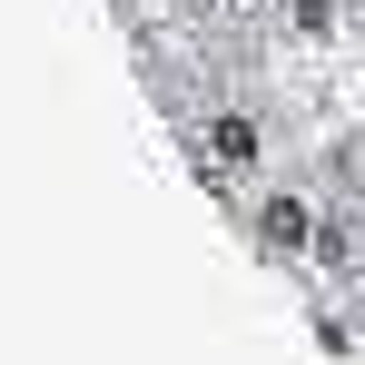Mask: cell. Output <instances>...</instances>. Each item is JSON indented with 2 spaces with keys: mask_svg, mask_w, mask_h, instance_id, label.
I'll return each instance as SVG.
<instances>
[{
  "mask_svg": "<svg viewBox=\"0 0 365 365\" xmlns=\"http://www.w3.org/2000/svg\"><path fill=\"white\" fill-rule=\"evenodd\" d=\"M306 237H316V217H306V197H297V187L257 197V247H267V257H287V267H297V257H306Z\"/></svg>",
  "mask_w": 365,
  "mask_h": 365,
  "instance_id": "obj_1",
  "label": "cell"
}]
</instances>
